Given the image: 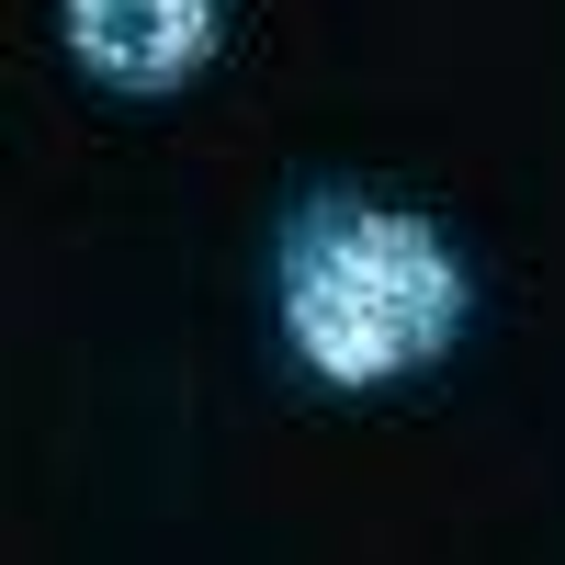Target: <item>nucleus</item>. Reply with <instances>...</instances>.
<instances>
[{
    "mask_svg": "<svg viewBox=\"0 0 565 565\" xmlns=\"http://www.w3.org/2000/svg\"><path fill=\"white\" fill-rule=\"evenodd\" d=\"M57 23H68V57L114 90H181L226 34L215 0H57Z\"/></svg>",
    "mask_w": 565,
    "mask_h": 565,
    "instance_id": "f03ea898",
    "label": "nucleus"
},
{
    "mask_svg": "<svg viewBox=\"0 0 565 565\" xmlns=\"http://www.w3.org/2000/svg\"><path fill=\"white\" fill-rule=\"evenodd\" d=\"M282 340L317 385H396L441 362L463 328V260L430 215L373 204V193H317L282 215Z\"/></svg>",
    "mask_w": 565,
    "mask_h": 565,
    "instance_id": "f257e3e1",
    "label": "nucleus"
}]
</instances>
